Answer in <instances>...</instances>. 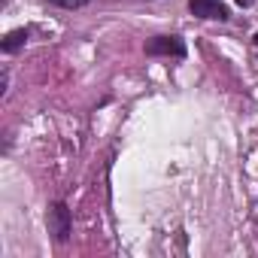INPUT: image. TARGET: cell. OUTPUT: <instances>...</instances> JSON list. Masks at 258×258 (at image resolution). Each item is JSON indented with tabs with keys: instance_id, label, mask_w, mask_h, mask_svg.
<instances>
[{
	"instance_id": "obj_1",
	"label": "cell",
	"mask_w": 258,
	"mask_h": 258,
	"mask_svg": "<svg viewBox=\"0 0 258 258\" xmlns=\"http://www.w3.org/2000/svg\"><path fill=\"white\" fill-rule=\"evenodd\" d=\"M146 55H176V58H182L185 43L179 37H155V40L146 43Z\"/></svg>"
},
{
	"instance_id": "obj_2",
	"label": "cell",
	"mask_w": 258,
	"mask_h": 258,
	"mask_svg": "<svg viewBox=\"0 0 258 258\" xmlns=\"http://www.w3.org/2000/svg\"><path fill=\"white\" fill-rule=\"evenodd\" d=\"M49 231H52L58 240H64V237L70 234V210H67L64 204H55V207L49 210Z\"/></svg>"
},
{
	"instance_id": "obj_3",
	"label": "cell",
	"mask_w": 258,
	"mask_h": 258,
	"mask_svg": "<svg viewBox=\"0 0 258 258\" xmlns=\"http://www.w3.org/2000/svg\"><path fill=\"white\" fill-rule=\"evenodd\" d=\"M188 4H191V13L201 16V19H219V22L228 19V10L219 0H188Z\"/></svg>"
},
{
	"instance_id": "obj_4",
	"label": "cell",
	"mask_w": 258,
	"mask_h": 258,
	"mask_svg": "<svg viewBox=\"0 0 258 258\" xmlns=\"http://www.w3.org/2000/svg\"><path fill=\"white\" fill-rule=\"evenodd\" d=\"M25 40H28V31H13V34H7V40H4V52H16L19 46H25Z\"/></svg>"
},
{
	"instance_id": "obj_5",
	"label": "cell",
	"mask_w": 258,
	"mask_h": 258,
	"mask_svg": "<svg viewBox=\"0 0 258 258\" xmlns=\"http://www.w3.org/2000/svg\"><path fill=\"white\" fill-rule=\"evenodd\" d=\"M49 4H58V7H64V10H76V7H85L88 0H49Z\"/></svg>"
},
{
	"instance_id": "obj_6",
	"label": "cell",
	"mask_w": 258,
	"mask_h": 258,
	"mask_svg": "<svg viewBox=\"0 0 258 258\" xmlns=\"http://www.w3.org/2000/svg\"><path fill=\"white\" fill-rule=\"evenodd\" d=\"M237 4H240V7H249V4H252V0H237Z\"/></svg>"
},
{
	"instance_id": "obj_7",
	"label": "cell",
	"mask_w": 258,
	"mask_h": 258,
	"mask_svg": "<svg viewBox=\"0 0 258 258\" xmlns=\"http://www.w3.org/2000/svg\"><path fill=\"white\" fill-rule=\"evenodd\" d=\"M255 46H258V34H255Z\"/></svg>"
}]
</instances>
